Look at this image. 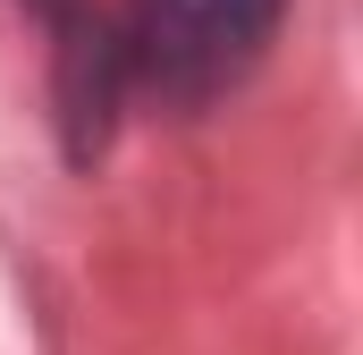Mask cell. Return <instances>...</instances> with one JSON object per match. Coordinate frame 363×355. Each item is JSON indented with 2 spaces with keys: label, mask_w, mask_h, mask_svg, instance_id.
I'll return each mask as SVG.
<instances>
[{
  "label": "cell",
  "mask_w": 363,
  "mask_h": 355,
  "mask_svg": "<svg viewBox=\"0 0 363 355\" xmlns=\"http://www.w3.org/2000/svg\"><path fill=\"white\" fill-rule=\"evenodd\" d=\"M279 9L287 0H135L118 60L161 102H211L262 60V43L279 34Z\"/></svg>",
  "instance_id": "1"
}]
</instances>
